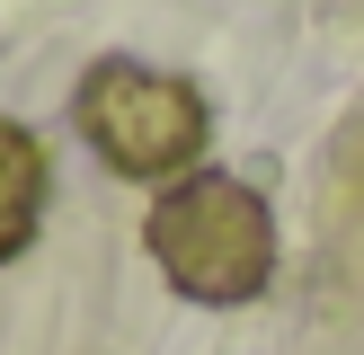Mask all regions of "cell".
I'll list each match as a JSON object with an SVG mask.
<instances>
[{
  "mask_svg": "<svg viewBox=\"0 0 364 355\" xmlns=\"http://www.w3.org/2000/svg\"><path fill=\"white\" fill-rule=\"evenodd\" d=\"M142 240H151L160 275L187 302H213V311H223V302H258L267 275H276V222H267L258 187H240V178H223V169L169 178V195L151 204Z\"/></svg>",
  "mask_w": 364,
  "mask_h": 355,
  "instance_id": "1",
  "label": "cell"
},
{
  "mask_svg": "<svg viewBox=\"0 0 364 355\" xmlns=\"http://www.w3.org/2000/svg\"><path fill=\"white\" fill-rule=\"evenodd\" d=\"M71 116L116 178H187L205 151V98L151 62H98L71 98Z\"/></svg>",
  "mask_w": 364,
  "mask_h": 355,
  "instance_id": "2",
  "label": "cell"
},
{
  "mask_svg": "<svg viewBox=\"0 0 364 355\" xmlns=\"http://www.w3.org/2000/svg\"><path fill=\"white\" fill-rule=\"evenodd\" d=\"M45 187H53L45 142H36L27 124L0 116V266H9L18 248L36 240V222H45Z\"/></svg>",
  "mask_w": 364,
  "mask_h": 355,
  "instance_id": "3",
  "label": "cell"
}]
</instances>
